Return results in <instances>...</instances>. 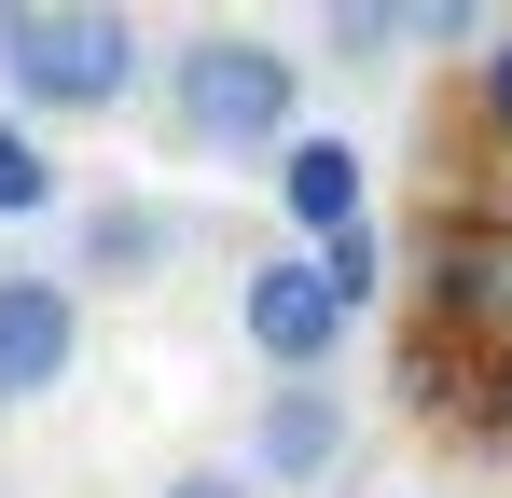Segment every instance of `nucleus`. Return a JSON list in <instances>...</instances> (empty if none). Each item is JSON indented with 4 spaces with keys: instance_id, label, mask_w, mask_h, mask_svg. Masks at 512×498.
Here are the masks:
<instances>
[{
    "instance_id": "39448f33",
    "label": "nucleus",
    "mask_w": 512,
    "mask_h": 498,
    "mask_svg": "<svg viewBox=\"0 0 512 498\" xmlns=\"http://www.w3.org/2000/svg\"><path fill=\"white\" fill-rule=\"evenodd\" d=\"M429 319L443 332H499L512 319V222L499 208H457V194H443V222H429Z\"/></svg>"
},
{
    "instance_id": "ddd939ff",
    "label": "nucleus",
    "mask_w": 512,
    "mask_h": 498,
    "mask_svg": "<svg viewBox=\"0 0 512 498\" xmlns=\"http://www.w3.org/2000/svg\"><path fill=\"white\" fill-rule=\"evenodd\" d=\"M471 111H485V139H512V28H485V56H471Z\"/></svg>"
},
{
    "instance_id": "f8f14e48",
    "label": "nucleus",
    "mask_w": 512,
    "mask_h": 498,
    "mask_svg": "<svg viewBox=\"0 0 512 498\" xmlns=\"http://www.w3.org/2000/svg\"><path fill=\"white\" fill-rule=\"evenodd\" d=\"M319 277H333L346 305H374V277H388V263H374V222H346V236H319Z\"/></svg>"
},
{
    "instance_id": "1a4fd4ad",
    "label": "nucleus",
    "mask_w": 512,
    "mask_h": 498,
    "mask_svg": "<svg viewBox=\"0 0 512 498\" xmlns=\"http://www.w3.org/2000/svg\"><path fill=\"white\" fill-rule=\"evenodd\" d=\"M402 402H416V415L485 402V374H471V332H443V319H416V332H402ZM485 415H499V402H485Z\"/></svg>"
},
{
    "instance_id": "f3484780",
    "label": "nucleus",
    "mask_w": 512,
    "mask_h": 498,
    "mask_svg": "<svg viewBox=\"0 0 512 498\" xmlns=\"http://www.w3.org/2000/svg\"><path fill=\"white\" fill-rule=\"evenodd\" d=\"M485 402H499V429H512V346H499V374H485Z\"/></svg>"
},
{
    "instance_id": "2eb2a0df",
    "label": "nucleus",
    "mask_w": 512,
    "mask_h": 498,
    "mask_svg": "<svg viewBox=\"0 0 512 498\" xmlns=\"http://www.w3.org/2000/svg\"><path fill=\"white\" fill-rule=\"evenodd\" d=\"M167 498H250V471H180Z\"/></svg>"
},
{
    "instance_id": "f03ea898",
    "label": "nucleus",
    "mask_w": 512,
    "mask_h": 498,
    "mask_svg": "<svg viewBox=\"0 0 512 498\" xmlns=\"http://www.w3.org/2000/svg\"><path fill=\"white\" fill-rule=\"evenodd\" d=\"M139 14L125 0H42L28 14V42L0 56V83H14V111L28 125H84V111H125L139 97Z\"/></svg>"
},
{
    "instance_id": "7ed1b4c3",
    "label": "nucleus",
    "mask_w": 512,
    "mask_h": 498,
    "mask_svg": "<svg viewBox=\"0 0 512 498\" xmlns=\"http://www.w3.org/2000/svg\"><path fill=\"white\" fill-rule=\"evenodd\" d=\"M346 305L333 277H319V249H263V263H236V332H250V360L263 374H319L346 346Z\"/></svg>"
},
{
    "instance_id": "4468645a",
    "label": "nucleus",
    "mask_w": 512,
    "mask_h": 498,
    "mask_svg": "<svg viewBox=\"0 0 512 498\" xmlns=\"http://www.w3.org/2000/svg\"><path fill=\"white\" fill-rule=\"evenodd\" d=\"M416 42L429 56H485V0H416Z\"/></svg>"
},
{
    "instance_id": "9d476101",
    "label": "nucleus",
    "mask_w": 512,
    "mask_h": 498,
    "mask_svg": "<svg viewBox=\"0 0 512 498\" xmlns=\"http://www.w3.org/2000/svg\"><path fill=\"white\" fill-rule=\"evenodd\" d=\"M319 42H333L346 70H388L416 42V0H319Z\"/></svg>"
},
{
    "instance_id": "dca6fc26",
    "label": "nucleus",
    "mask_w": 512,
    "mask_h": 498,
    "mask_svg": "<svg viewBox=\"0 0 512 498\" xmlns=\"http://www.w3.org/2000/svg\"><path fill=\"white\" fill-rule=\"evenodd\" d=\"M28 14H42V0H0V56H14V42H28Z\"/></svg>"
},
{
    "instance_id": "0eeeda50",
    "label": "nucleus",
    "mask_w": 512,
    "mask_h": 498,
    "mask_svg": "<svg viewBox=\"0 0 512 498\" xmlns=\"http://www.w3.org/2000/svg\"><path fill=\"white\" fill-rule=\"evenodd\" d=\"M277 208H291V236L319 249V236H346V222H374V180H360V153H346L333 125H291V139H277Z\"/></svg>"
},
{
    "instance_id": "6e6552de",
    "label": "nucleus",
    "mask_w": 512,
    "mask_h": 498,
    "mask_svg": "<svg viewBox=\"0 0 512 498\" xmlns=\"http://www.w3.org/2000/svg\"><path fill=\"white\" fill-rule=\"evenodd\" d=\"M167 249H180V222L153 208V194H97V208H84V263H70V277H111V291H139Z\"/></svg>"
},
{
    "instance_id": "f257e3e1",
    "label": "nucleus",
    "mask_w": 512,
    "mask_h": 498,
    "mask_svg": "<svg viewBox=\"0 0 512 498\" xmlns=\"http://www.w3.org/2000/svg\"><path fill=\"white\" fill-rule=\"evenodd\" d=\"M167 125L194 153H277L305 125V56H277L250 28H194L167 56Z\"/></svg>"
},
{
    "instance_id": "423d86ee",
    "label": "nucleus",
    "mask_w": 512,
    "mask_h": 498,
    "mask_svg": "<svg viewBox=\"0 0 512 498\" xmlns=\"http://www.w3.org/2000/svg\"><path fill=\"white\" fill-rule=\"evenodd\" d=\"M250 485H333L346 471V388H319V374H277L250 402V457H236Z\"/></svg>"
},
{
    "instance_id": "20e7f679",
    "label": "nucleus",
    "mask_w": 512,
    "mask_h": 498,
    "mask_svg": "<svg viewBox=\"0 0 512 498\" xmlns=\"http://www.w3.org/2000/svg\"><path fill=\"white\" fill-rule=\"evenodd\" d=\"M70 360H84V291L42 277V263H14V277H0V415H14V402H56Z\"/></svg>"
},
{
    "instance_id": "9b49d317",
    "label": "nucleus",
    "mask_w": 512,
    "mask_h": 498,
    "mask_svg": "<svg viewBox=\"0 0 512 498\" xmlns=\"http://www.w3.org/2000/svg\"><path fill=\"white\" fill-rule=\"evenodd\" d=\"M56 208V153H42V125L0 97V222H42Z\"/></svg>"
}]
</instances>
